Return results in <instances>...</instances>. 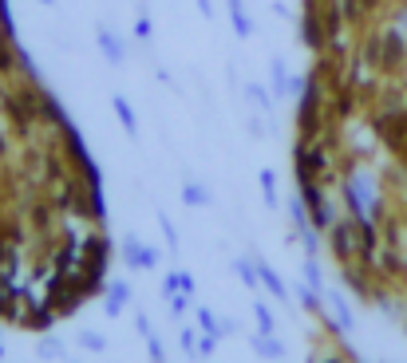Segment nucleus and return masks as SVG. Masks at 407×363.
<instances>
[{
  "mask_svg": "<svg viewBox=\"0 0 407 363\" xmlns=\"http://www.w3.org/2000/svg\"><path fill=\"white\" fill-rule=\"evenodd\" d=\"M328 245L340 261H352V257H364V237H360L356 218H340L336 225L328 229Z\"/></svg>",
  "mask_w": 407,
  "mask_h": 363,
  "instance_id": "1",
  "label": "nucleus"
},
{
  "mask_svg": "<svg viewBox=\"0 0 407 363\" xmlns=\"http://www.w3.org/2000/svg\"><path fill=\"white\" fill-rule=\"evenodd\" d=\"M20 296H16V280L9 272H0V320H20Z\"/></svg>",
  "mask_w": 407,
  "mask_h": 363,
  "instance_id": "2",
  "label": "nucleus"
},
{
  "mask_svg": "<svg viewBox=\"0 0 407 363\" xmlns=\"http://www.w3.org/2000/svg\"><path fill=\"white\" fill-rule=\"evenodd\" d=\"M123 257H127L135 269H154V261H159V257H154V249L143 245V241H135V237H131L127 245H123Z\"/></svg>",
  "mask_w": 407,
  "mask_h": 363,
  "instance_id": "3",
  "label": "nucleus"
},
{
  "mask_svg": "<svg viewBox=\"0 0 407 363\" xmlns=\"http://www.w3.org/2000/svg\"><path fill=\"white\" fill-rule=\"evenodd\" d=\"M253 265H257V277L265 280V288H269V292L277 296V300H288V288L281 285V277H277V272H273V265H269V261H261V257H257Z\"/></svg>",
  "mask_w": 407,
  "mask_h": 363,
  "instance_id": "4",
  "label": "nucleus"
},
{
  "mask_svg": "<svg viewBox=\"0 0 407 363\" xmlns=\"http://www.w3.org/2000/svg\"><path fill=\"white\" fill-rule=\"evenodd\" d=\"M174 288H182V292H194V277H190V272H170V277L162 280V296H170Z\"/></svg>",
  "mask_w": 407,
  "mask_h": 363,
  "instance_id": "5",
  "label": "nucleus"
},
{
  "mask_svg": "<svg viewBox=\"0 0 407 363\" xmlns=\"http://www.w3.org/2000/svg\"><path fill=\"white\" fill-rule=\"evenodd\" d=\"M253 352L257 355H269V359H281V355H285V347H281L277 336H257L253 339Z\"/></svg>",
  "mask_w": 407,
  "mask_h": 363,
  "instance_id": "6",
  "label": "nucleus"
},
{
  "mask_svg": "<svg viewBox=\"0 0 407 363\" xmlns=\"http://www.w3.org/2000/svg\"><path fill=\"white\" fill-rule=\"evenodd\" d=\"M198 320H202L206 336H226V332H233V324H221V320H213V312H210V308H198Z\"/></svg>",
  "mask_w": 407,
  "mask_h": 363,
  "instance_id": "7",
  "label": "nucleus"
},
{
  "mask_svg": "<svg viewBox=\"0 0 407 363\" xmlns=\"http://www.w3.org/2000/svg\"><path fill=\"white\" fill-rule=\"evenodd\" d=\"M127 285H111V296H107V312L111 316H119L123 312V305H127Z\"/></svg>",
  "mask_w": 407,
  "mask_h": 363,
  "instance_id": "8",
  "label": "nucleus"
},
{
  "mask_svg": "<svg viewBox=\"0 0 407 363\" xmlns=\"http://www.w3.org/2000/svg\"><path fill=\"white\" fill-rule=\"evenodd\" d=\"M332 308H336V320H340V332L352 328V312H348V305L340 300V296H332Z\"/></svg>",
  "mask_w": 407,
  "mask_h": 363,
  "instance_id": "9",
  "label": "nucleus"
},
{
  "mask_svg": "<svg viewBox=\"0 0 407 363\" xmlns=\"http://www.w3.org/2000/svg\"><path fill=\"white\" fill-rule=\"evenodd\" d=\"M253 312H257V328H261V336H273V312L265 305H257Z\"/></svg>",
  "mask_w": 407,
  "mask_h": 363,
  "instance_id": "10",
  "label": "nucleus"
},
{
  "mask_svg": "<svg viewBox=\"0 0 407 363\" xmlns=\"http://www.w3.org/2000/svg\"><path fill=\"white\" fill-rule=\"evenodd\" d=\"M305 277H308V288H321V269H316V257L305 261Z\"/></svg>",
  "mask_w": 407,
  "mask_h": 363,
  "instance_id": "11",
  "label": "nucleus"
},
{
  "mask_svg": "<svg viewBox=\"0 0 407 363\" xmlns=\"http://www.w3.org/2000/svg\"><path fill=\"white\" fill-rule=\"evenodd\" d=\"M79 339H84L87 352H103V336H99V332H84Z\"/></svg>",
  "mask_w": 407,
  "mask_h": 363,
  "instance_id": "12",
  "label": "nucleus"
},
{
  "mask_svg": "<svg viewBox=\"0 0 407 363\" xmlns=\"http://www.w3.org/2000/svg\"><path fill=\"white\" fill-rule=\"evenodd\" d=\"M40 355H44V359H60V344H56V339H44Z\"/></svg>",
  "mask_w": 407,
  "mask_h": 363,
  "instance_id": "13",
  "label": "nucleus"
},
{
  "mask_svg": "<svg viewBox=\"0 0 407 363\" xmlns=\"http://www.w3.org/2000/svg\"><path fill=\"white\" fill-rule=\"evenodd\" d=\"M146 344H151V363H162V344L154 336H146Z\"/></svg>",
  "mask_w": 407,
  "mask_h": 363,
  "instance_id": "14",
  "label": "nucleus"
},
{
  "mask_svg": "<svg viewBox=\"0 0 407 363\" xmlns=\"http://www.w3.org/2000/svg\"><path fill=\"white\" fill-rule=\"evenodd\" d=\"M186 305H190L186 296H179V292H170V308H174V312H186Z\"/></svg>",
  "mask_w": 407,
  "mask_h": 363,
  "instance_id": "15",
  "label": "nucleus"
},
{
  "mask_svg": "<svg viewBox=\"0 0 407 363\" xmlns=\"http://www.w3.org/2000/svg\"><path fill=\"white\" fill-rule=\"evenodd\" d=\"M213 347H218V336H206L202 344H198V352H202V355H213Z\"/></svg>",
  "mask_w": 407,
  "mask_h": 363,
  "instance_id": "16",
  "label": "nucleus"
},
{
  "mask_svg": "<svg viewBox=\"0 0 407 363\" xmlns=\"http://www.w3.org/2000/svg\"><path fill=\"white\" fill-rule=\"evenodd\" d=\"M186 202L194 205V202H210V198H206V190H194V186H190V190H186Z\"/></svg>",
  "mask_w": 407,
  "mask_h": 363,
  "instance_id": "17",
  "label": "nucleus"
},
{
  "mask_svg": "<svg viewBox=\"0 0 407 363\" xmlns=\"http://www.w3.org/2000/svg\"><path fill=\"white\" fill-rule=\"evenodd\" d=\"M316 363H348V359H344V355H321Z\"/></svg>",
  "mask_w": 407,
  "mask_h": 363,
  "instance_id": "18",
  "label": "nucleus"
}]
</instances>
